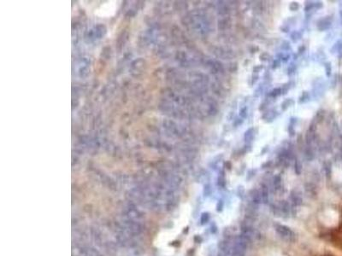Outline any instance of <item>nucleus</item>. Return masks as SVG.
<instances>
[{
  "mask_svg": "<svg viewBox=\"0 0 342 256\" xmlns=\"http://www.w3.org/2000/svg\"><path fill=\"white\" fill-rule=\"evenodd\" d=\"M119 2L116 1H108L98 6L94 10V14L98 17L108 18L114 16L116 13L119 7Z\"/></svg>",
  "mask_w": 342,
  "mask_h": 256,
  "instance_id": "f257e3e1",
  "label": "nucleus"
}]
</instances>
